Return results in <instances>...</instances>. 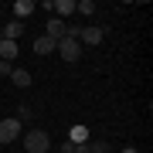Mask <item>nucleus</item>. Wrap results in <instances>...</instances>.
Returning <instances> with one entry per match:
<instances>
[{"label": "nucleus", "mask_w": 153, "mask_h": 153, "mask_svg": "<svg viewBox=\"0 0 153 153\" xmlns=\"http://www.w3.org/2000/svg\"><path fill=\"white\" fill-rule=\"evenodd\" d=\"M21 34H24V21H10V24L4 27V38H7V41H17Z\"/></svg>", "instance_id": "12"}, {"label": "nucleus", "mask_w": 153, "mask_h": 153, "mask_svg": "<svg viewBox=\"0 0 153 153\" xmlns=\"http://www.w3.org/2000/svg\"><path fill=\"white\" fill-rule=\"evenodd\" d=\"M21 140H24V150L27 153H48L51 150V136L44 129H31V133H24Z\"/></svg>", "instance_id": "1"}, {"label": "nucleus", "mask_w": 153, "mask_h": 153, "mask_svg": "<svg viewBox=\"0 0 153 153\" xmlns=\"http://www.w3.org/2000/svg\"><path fill=\"white\" fill-rule=\"evenodd\" d=\"M75 14L92 17V14H95V4H92V0H75Z\"/></svg>", "instance_id": "13"}, {"label": "nucleus", "mask_w": 153, "mask_h": 153, "mask_svg": "<svg viewBox=\"0 0 153 153\" xmlns=\"http://www.w3.org/2000/svg\"><path fill=\"white\" fill-rule=\"evenodd\" d=\"M119 153H140V150H136V146H123Z\"/></svg>", "instance_id": "18"}, {"label": "nucleus", "mask_w": 153, "mask_h": 153, "mask_svg": "<svg viewBox=\"0 0 153 153\" xmlns=\"http://www.w3.org/2000/svg\"><path fill=\"white\" fill-rule=\"evenodd\" d=\"M10 71H14L10 61H0V75H4V78H10Z\"/></svg>", "instance_id": "16"}, {"label": "nucleus", "mask_w": 153, "mask_h": 153, "mask_svg": "<svg viewBox=\"0 0 153 153\" xmlns=\"http://www.w3.org/2000/svg\"><path fill=\"white\" fill-rule=\"evenodd\" d=\"M10 82H14L17 88H27L34 78H31V71H27V68H14V71H10Z\"/></svg>", "instance_id": "9"}, {"label": "nucleus", "mask_w": 153, "mask_h": 153, "mask_svg": "<svg viewBox=\"0 0 153 153\" xmlns=\"http://www.w3.org/2000/svg\"><path fill=\"white\" fill-rule=\"evenodd\" d=\"M55 51H58V55H61V58L68 61V65H71V61H78V58H82V44H78V41H71V38H61Z\"/></svg>", "instance_id": "3"}, {"label": "nucleus", "mask_w": 153, "mask_h": 153, "mask_svg": "<svg viewBox=\"0 0 153 153\" xmlns=\"http://www.w3.org/2000/svg\"><path fill=\"white\" fill-rule=\"evenodd\" d=\"M55 48H58V41H51L48 34H41V38H34V55H51Z\"/></svg>", "instance_id": "8"}, {"label": "nucleus", "mask_w": 153, "mask_h": 153, "mask_svg": "<svg viewBox=\"0 0 153 153\" xmlns=\"http://www.w3.org/2000/svg\"><path fill=\"white\" fill-rule=\"evenodd\" d=\"M71 14H75V0H55V17L58 21H65Z\"/></svg>", "instance_id": "10"}, {"label": "nucleus", "mask_w": 153, "mask_h": 153, "mask_svg": "<svg viewBox=\"0 0 153 153\" xmlns=\"http://www.w3.org/2000/svg\"><path fill=\"white\" fill-rule=\"evenodd\" d=\"M65 31H68V24H65V21H58V17H51L48 27H44V34H48L51 41H61V38H65Z\"/></svg>", "instance_id": "6"}, {"label": "nucleus", "mask_w": 153, "mask_h": 153, "mask_svg": "<svg viewBox=\"0 0 153 153\" xmlns=\"http://www.w3.org/2000/svg\"><path fill=\"white\" fill-rule=\"evenodd\" d=\"M31 116H34L31 105H17V119H31Z\"/></svg>", "instance_id": "15"}, {"label": "nucleus", "mask_w": 153, "mask_h": 153, "mask_svg": "<svg viewBox=\"0 0 153 153\" xmlns=\"http://www.w3.org/2000/svg\"><path fill=\"white\" fill-rule=\"evenodd\" d=\"M21 136H24L21 119H0V146H7V143H14Z\"/></svg>", "instance_id": "2"}, {"label": "nucleus", "mask_w": 153, "mask_h": 153, "mask_svg": "<svg viewBox=\"0 0 153 153\" xmlns=\"http://www.w3.org/2000/svg\"><path fill=\"white\" fill-rule=\"evenodd\" d=\"M105 31L95 27V24H88V27H82V38H78V44H88V48H95V44H102Z\"/></svg>", "instance_id": "4"}, {"label": "nucleus", "mask_w": 153, "mask_h": 153, "mask_svg": "<svg viewBox=\"0 0 153 153\" xmlns=\"http://www.w3.org/2000/svg\"><path fill=\"white\" fill-rule=\"evenodd\" d=\"M112 146H109V143H105V140H95V143H88V153H109Z\"/></svg>", "instance_id": "14"}, {"label": "nucleus", "mask_w": 153, "mask_h": 153, "mask_svg": "<svg viewBox=\"0 0 153 153\" xmlns=\"http://www.w3.org/2000/svg\"><path fill=\"white\" fill-rule=\"evenodd\" d=\"M61 153H78V146H75V143H65V146H61Z\"/></svg>", "instance_id": "17"}, {"label": "nucleus", "mask_w": 153, "mask_h": 153, "mask_svg": "<svg viewBox=\"0 0 153 153\" xmlns=\"http://www.w3.org/2000/svg\"><path fill=\"white\" fill-rule=\"evenodd\" d=\"M68 143H75V146H85V143H92V136H88V126H71V133H68Z\"/></svg>", "instance_id": "5"}, {"label": "nucleus", "mask_w": 153, "mask_h": 153, "mask_svg": "<svg viewBox=\"0 0 153 153\" xmlns=\"http://www.w3.org/2000/svg\"><path fill=\"white\" fill-rule=\"evenodd\" d=\"M17 51H21V48H17V41H0V61H14L17 58Z\"/></svg>", "instance_id": "11"}, {"label": "nucleus", "mask_w": 153, "mask_h": 153, "mask_svg": "<svg viewBox=\"0 0 153 153\" xmlns=\"http://www.w3.org/2000/svg\"><path fill=\"white\" fill-rule=\"evenodd\" d=\"M34 10H38L34 0H17V4H14V21H24V17H31Z\"/></svg>", "instance_id": "7"}]
</instances>
